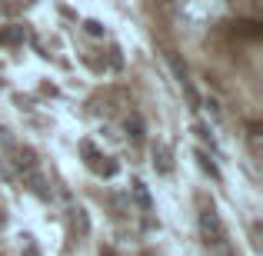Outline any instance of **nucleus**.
Returning a JSON list of instances; mask_svg holds the SVG:
<instances>
[{"label":"nucleus","instance_id":"f257e3e1","mask_svg":"<svg viewBox=\"0 0 263 256\" xmlns=\"http://www.w3.org/2000/svg\"><path fill=\"white\" fill-rule=\"evenodd\" d=\"M200 230H203L206 243H223V223H220L213 206H206V210L200 213Z\"/></svg>","mask_w":263,"mask_h":256},{"label":"nucleus","instance_id":"f03ea898","mask_svg":"<svg viewBox=\"0 0 263 256\" xmlns=\"http://www.w3.org/2000/svg\"><path fill=\"white\" fill-rule=\"evenodd\" d=\"M0 44H24V27H7V30H0Z\"/></svg>","mask_w":263,"mask_h":256},{"label":"nucleus","instance_id":"7ed1b4c3","mask_svg":"<svg viewBox=\"0 0 263 256\" xmlns=\"http://www.w3.org/2000/svg\"><path fill=\"white\" fill-rule=\"evenodd\" d=\"M154 156H157V167H160L163 173H170V167H174V163H170V150L160 147V150H154Z\"/></svg>","mask_w":263,"mask_h":256},{"label":"nucleus","instance_id":"20e7f679","mask_svg":"<svg viewBox=\"0 0 263 256\" xmlns=\"http://www.w3.org/2000/svg\"><path fill=\"white\" fill-rule=\"evenodd\" d=\"M134 196H137V203H140L143 210H150V193H147L143 183H134Z\"/></svg>","mask_w":263,"mask_h":256},{"label":"nucleus","instance_id":"39448f33","mask_svg":"<svg viewBox=\"0 0 263 256\" xmlns=\"http://www.w3.org/2000/svg\"><path fill=\"white\" fill-rule=\"evenodd\" d=\"M127 130H134L130 136H134V140H140V136H143V123H140V116H134V120H127Z\"/></svg>","mask_w":263,"mask_h":256},{"label":"nucleus","instance_id":"423d86ee","mask_svg":"<svg viewBox=\"0 0 263 256\" xmlns=\"http://www.w3.org/2000/svg\"><path fill=\"white\" fill-rule=\"evenodd\" d=\"M200 167H203V170H210V173H213V176H217V167H213V163H210V160H206V153H200Z\"/></svg>","mask_w":263,"mask_h":256},{"label":"nucleus","instance_id":"0eeeda50","mask_svg":"<svg viewBox=\"0 0 263 256\" xmlns=\"http://www.w3.org/2000/svg\"><path fill=\"white\" fill-rule=\"evenodd\" d=\"M87 30H90V33H103V27L97 24V20H87Z\"/></svg>","mask_w":263,"mask_h":256},{"label":"nucleus","instance_id":"6e6552de","mask_svg":"<svg viewBox=\"0 0 263 256\" xmlns=\"http://www.w3.org/2000/svg\"><path fill=\"white\" fill-rule=\"evenodd\" d=\"M4 226H7V210L0 206V230H4Z\"/></svg>","mask_w":263,"mask_h":256},{"label":"nucleus","instance_id":"1a4fd4ad","mask_svg":"<svg viewBox=\"0 0 263 256\" xmlns=\"http://www.w3.org/2000/svg\"><path fill=\"white\" fill-rule=\"evenodd\" d=\"M100 256H117V253H114V250H103V253H100Z\"/></svg>","mask_w":263,"mask_h":256}]
</instances>
